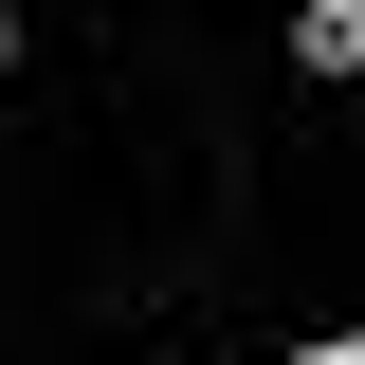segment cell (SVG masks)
<instances>
[{
    "mask_svg": "<svg viewBox=\"0 0 365 365\" xmlns=\"http://www.w3.org/2000/svg\"><path fill=\"white\" fill-rule=\"evenodd\" d=\"M292 365H365V329H329V347H292Z\"/></svg>",
    "mask_w": 365,
    "mask_h": 365,
    "instance_id": "1",
    "label": "cell"
}]
</instances>
